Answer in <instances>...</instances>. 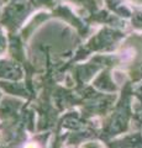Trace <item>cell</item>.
Segmentation results:
<instances>
[{
	"label": "cell",
	"instance_id": "cell-1",
	"mask_svg": "<svg viewBox=\"0 0 142 148\" xmlns=\"http://www.w3.org/2000/svg\"><path fill=\"white\" fill-rule=\"evenodd\" d=\"M25 148H37V147H36L35 145H27Z\"/></svg>",
	"mask_w": 142,
	"mask_h": 148
}]
</instances>
